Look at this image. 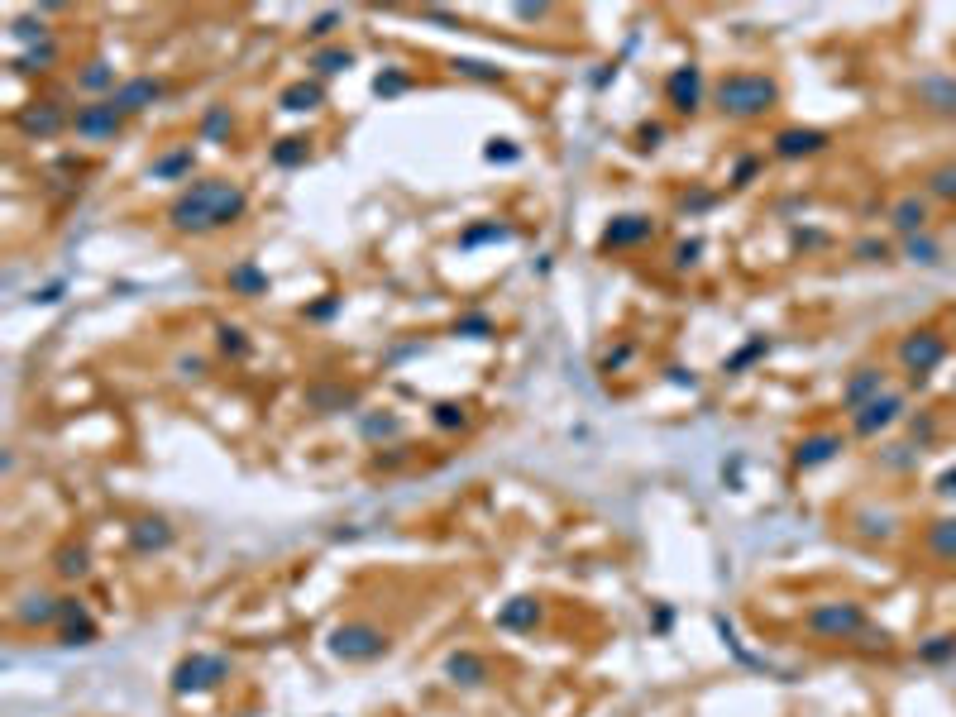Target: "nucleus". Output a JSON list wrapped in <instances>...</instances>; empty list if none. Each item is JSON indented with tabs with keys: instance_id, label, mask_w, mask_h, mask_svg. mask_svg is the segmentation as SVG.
Returning a JSON list of instances; mask_svg holds the SVG:
<instances>
[{
	"instance_id": "a878e982",
	"label": "nucleus",
	"mask_w": 956,
	"mask_h": 717,
	"mask_svg": "<svg viewBox=\"0 0 956 717\" xmlns=\"http://www.w3.org/2000/svg\"><path fill=\"white\" fill-rule=\"evenodd\" d=\"M58 574H63V579H82V574H87V550H82V545H63V550H58Z\"/></svg>"
},
{
	"instance_id": "f3484780",
	"label": "nucleus",
	"mask_w": 956,
	"mask_h": 717,
	"mask_svg": "<svg viewBox=\"0 0 956 717\" xmlns=\"http://www.w3.org/2000/svg\"><path fill=\"white\" fill-rule=\"evenodd\" d=\"M58 622H63V641H67V646H91V641H96V627H91V617H87L82 603H72V598H67Z\"/></svg>"
},
{
	"instance_id": "20e7f679",
	"label": "nucleus",
	"mask_w": 956,
	"mask_h": 717,
	"mask_svg": "<svg viewBox=\"0 0 956 717\" xmlns=\"http://www.w3.org/2000/svg\"><path fill=\"white\" fill-rule=\"evenodd\" d=\"M942 359H947V340H942L933 326L909 330V335H904V345H899V364H904L909 378H928Z\"/></svg>"
},
{
	"instance_id": "412c9836",
	"label": "nucleus",
	"mask_w": 956,
	"mask_h": 717,
	"mask_svg": "<svg viewBox=\"0 0 956 717\" xmlns=\"http://www.w3.org/2000/svg\"><path fill=\"white\" fill-rule=\"evenodd\" d=\"M928 550L937 560H956V517H942V522L928 526Z\"/></svg>"
},
{
	"instance_id": "7ed1b4c3",
	"label": "nucleus",
	"mask_w": 956,
	"mask_h": 717,
	"mask_svg": "<svg viewBox=\"0 0 956 717\" xmlns=\"http://www.w3.org/2000/svg\"><path fill=\"white\" fill-rule=\"evenodd\" d=\"M808 631L813 636H823V641H851V636H861L866 631V612H861V603H818V608L808 612Z\"/></svg>"
},
{
	"instance_id": "f03ea898",
	"label": "nucleus",
	"mask_w": 956,
	"mask_h": 717,
	"mask_svg": "<svg viewBox=\"0 0 956 717\" xmlns=\"http://www.w3.org/2000/svg\"><path fill=\"white\" fill-rule=\"evenodd\" d=\"M717 106L732 120H756V115L780 106V87L765 72H727L717 82Z\"/></svg>"
},
{
	"instance_id": "4be33fe9",
	"label": "nucleus",
	"mask_w": 956,
	"mask_h": 717,
	"mask_svg": "<svg viewBox=\"0 0 956 717\" xmlns=\"http://www.w3.org/2000/svg\"><path fill=\"white\" fill-rule=\"evenodd\" d=\"M173 541V531H168V522H139L134 526V550H163V545Z\"/></svg>"
},
{
	"instance_id": "1a4fd4ad",
	"label": "nucleus",
	"mask_w": 956,
	"mask_h": 717,
	"mask_svg": "<svg viewBox=\"0 0 956 717\" xmlns=\"http://www.w3.org/2000/svg\"><path fill=\"white\" fill-rule=\"evenodd\" d=\"M880 392H885V369H856L847 378V388H842V407L856 412V407H866L870 397H880Z\"/></svg>"
},
{
	"instance_id": "f257e3e1",
	"label": "nucleus",
	"mask_w": 956,
	"mask_h": 717,
	"mask_svg": "<svg viewBox=\"0 0 956 717\" xmlns=\"http://www.w3.org/2000/svg\"><path fill=\"white\" fill-rule=\"evenodd\" d=\"M244 206H249L244 187L211 177V182H192V187H187V192L168 206V225L182 230V235H206V230H225V225H235V220L244 216Z\"/></svg>"
},
{
	"instance_id": "5701e85b",
	"label": "nucleus",
	"mask_w": 956,
	"mask_h": 717,
	"mask_svg": "<svg viewBox=\"0 0 956 717\" xmlns=\"http://www.w3.org/2000/svg\"><path fill=\"white\" fill-rule=\"evenodd\" d=\"M321 106V82H292L283 91V110H311Z\"/></svg>"
},
{
	"instance_id": "c756f323",
	"label": "nucleus",
	"mask_w": 956,
	"mask_h": 717,
	"mask_svg": "<svg viewBox=\"0 0 956 717\" xmlns=\"http://www.w3.org/2000/svg\"><path fill=\"white\" fill-rule=\"evenodd\" d=\"M302 158H306V144H302V139H283V144L273 149V163H283V168L302 163Z\"/></svg>"
},
{
	"instance_id": "f8f14e48",
	"label": "nucleus",
	"mask_w": 956,
	"mask_h": 717,
	"mask_svg": "<svg viewBox=\"0 0 956 717\" xmlns=\"http://www.w3.org/2000/svg\"><path fill=\"white\" fill-rule=\"evenodd\" d=\"M67 125L63 106H53V101H39V106L20 110V130L24 134H39V139H48V134H58Z\"/></svg>"
},
{
	"instance_id": "ddd939ff",
	"label": "nucleus",
	"mask_w": 956,
	"mask_h": 717,
	"mask_svg": "<svg viewBox=\"0 0 956 717\" xmlns=\"http://www.w3.org/2000/svg\"><path fill=\"white\" fill-rule=\"evenodd\" d=\"M827 149V134L823 130H780L775 134V153L780 158H808V153Z\"/></svg>"
},
{
	"instance_id": "6ab92c4d",
	"label": "nucleus",
	"mask_w": 956,
	"mask_h": 717,
	"mask_svg": "<svg viewBox=\"0 0 956 717\" xmlns=\"http://www.w3.org/2000/svg\"><path fill=\"white\" fill-rule=\"evenodd\" d=\"M445 674H450L455 684H469V689H474V684H483V679H488V660H483V655H474V651H455L450 660H445Z\"/></svg>"
},
{
	"instance_id": "2f4dec72",
	"label": "nucleus",
	"mask_w": 956,
	"mask_h": 717,
	"mask_svg": "<svg viewBox=\"0 0 956 717\" xmlns=\"http://www.w3.org/2000/svg\"><path fill=\"white\" fill-rule=\"evenodd\" d=\"M909 259H913V263H937V244H933V239H918V235H913V239H909Z\"/></svg>"
},
{
	"instance_id": "72a5a7b5",
	"label": "nucleus",
	"mask_w": 956,
	"mask_h": 717,
	"mask_svg": "<svg viewBox=\"0 0 956 717\" xmlns=\"http://www.w3.org/2000/svg\"><path fill=\"white\" fill-rule=\"evenodd\" d=\"M364 431H369V435H397V416H369V421H364Z\"/></svg>"
},
{
	"instance_id": "58836bf2",
	"label": "nucleus",
	"mask_w": 956,
	"mask_h": 717,
	"mask_svg": "<svg viewBox=\"0 0 956 717\" xmlns=\"http://www.w3.org/2000/svg\"><path fill=\"white\" fill-rule=\"evenodd\" d=\"M459 72H469V77H498L493 67H483V63H459Z\"/></svg>"
},
{
	"instance_id": "b1692460",
	"label": "nucleus",
	"mask_w": 956,
	"mask_h": 717,
	"mask_svg": "<svg viewBox=\"0 0 956 717\" xmlns=\"http://www.w3.org/2000/svg\"><path fill=\"white\" fill-rule=\"evenodd\" d=\"M230 287H235V292H244V297H259L263 287H268V278H263L254 263H239V268H230Z\"/></svg>"
},
{
	"instance_id": "473e14b6",
	"label": "nucleus",
	"mask_w": 956,
	"mask_h": 717,
	"mask_svg": "<svg viewBox=\"0 0 956 717\" xmlns=\"http://www.w3.org/2000/svg\"><path fill=\"white\" fill-rule=\"evenodd\" d=\"M856 254H861V259H870V263H875V259H890V244H885V239H861V244H856Z\"/></svg>"
},
{
	"instance_id": "9b49d317",
	"label": "nucleus",
	"mask_w": 956,
	"mask_h": 717,
	"mask_svg": "<svg viewBox=\"0 0 956 717\" xmlns=\"http://www.w3.org/2000/svg\"><path fill=\"white\" fill-rule=\"evenodd\" d=\"M665 91H670V106L674 110H698V96H703V77H698V67H679V72H670V82H665Z\"/></svg>"
},
{
	"instance_id": "cd10ccee",
	"label": "nucleus",
	"mask_w": 956,
	"mask_h": 717,
	"mask_svg": "<svg viewBox=\"0 0 956 717\" xmlns=\"http://www.w3.org/2000/svg\"><path fill=\"white\" fill-rule=\"evenodd\" d=\"M928 192L942 196V201H952L956 196V168H937V173L928 177Z\"/></svg>"
},
{
	"instance_id": "f704fd0d",
	"label": "nucleus",
	"mask_w": 956,
	"mask_h": 717,
	"mask_svg": "<svg viewBox=\"0 0 956 717\" xmlns=\"http://www.w3.org/2000/svg\"><path fill=\"white\" fill-rule=\"evenodd\" d=\"M220 345H225V349H235V354H244V340H239V330H235V326H220Z\"/></svg>"
},
{
	"instance_id": "9d476101",
	"label": "nucleus",
	"mask_w": 956,
	"mask_h": 717,
	"mask_svg": "<svg viewBox=\"0 0 956 717\" xmlns=\"http://www.w3.org/2000/svg\"><path fill=\"white\" fill-rule=\"evenodd\" d=\"M163 96V82H153V77H134V82H125V87H115L110 91V101L125 110V115H134V110H144V106H153Z\"/></svg>"
},
{
	"instance_id": "e433bc0d",
	"label": "nucleus",
	"mask_w": 956,
	"mask_h": 717,
	"mask_svg": "<svg viewBox=\"0 0 956 717\" xmlns=\"http://www.w3.org/2000/svg\"><path fill=\"white\" fill-rule=\"evenodd\" d=\"M937 493H942V498H956V469H947V474L937 478Z\"/></svg>"
},
{
	"instance_id": "2eb2a0df",
	"label": "nucleus",
	"mask_w": 956,
	"mask_h": 717,
	"mask_svg": "<svg viewBox=\"0 0 956 717\" xmlns=\"http://www.w3.org/2000/svg\"><path fill=\"white\" fill-rule=\"evenodd\" d=\"M58 617H63V603L48 598V593H29L20 608H15V622H24V627H48V622H58Z\"/></svg>"
},
{
	"instance_id": "c9c22d12",
	"label": "nucleus",
	"mask_w": 956,
	"mask_h": 717,
	"mask_svg": "<svg viewBox=\"0 0 956 717\" xmlns=\"http://www.w3.org/2000/svg\"><path fill=\"white\" fill-rule=\"evenodd\" d=\"M435 421H440V426H459L464 412H459V407H435Z\"/></svg>"
},
{
	"instance_id": "4c0bfd02",
	"label": "nucleus",
	"mask_w": 956,
	"mask_h": 717,
	"mask_svg": "<svg viewBox=\"0 0 956 717\" xmlns=\"http://www.w3.org/2000/svg\"><path fill=\"white\" fill-rule=\"evenodd\" d=\"M407 82L402 77H378V96H392V91H402Z\"/></svg>"
},
{
	"instance_id": "6e6552de",
	"label": "nucleus",
	"mask_w": 956,
	"mask_h": 717,
	"mask_svg": "<svg viewBox=\"0 0 956 717\" xmlns=\"http://www.w3.org/2000/svg\"><path fill=\"white\" fill-rule=\"evenodd\" d=\"M120 120H125V110L106 96V101H96V106L77 110V115H72V130L82 134V139H110V134L120 130Z\"/></svg>"
},
{
	"instance_id": "a211bd4d",
	"label": "nucleus",
	"mask_w": 956,
	"mask_h": 717,
	"mask_svg": "<svg viewBox=\"0 0 956 717\" xmlns=\"http://www.w3.org/2000/svg\"><path fill=\"white\" fill-rule=\"evenodd\" d=\"M651 220L646 216H622V220H612L608 225V235H603V244L608 249H627V244H641V239H651Z\"/></svg>"
},
{
	"instance_id": "c85d7f7f",
	"label": "nucleus",
	"mask_w": 956,
	"mask_h": 717,
	"mask_svg": "<svg viewBox=\"0 0 956 717\" xmlns=\"http://www.w3.org/2000/svg\"><path fill=\"white\" fill-rule=\"evenodd\" d=\"M923 660H933V665H942V660H952L956 655V636H933V646H923Z\"/></svg>"
},
{
	"instance_id": "39448f33",
	"label": "nucleus",
	"mask_w": 956,
	"mask_h": 717,
	"mask_svg": "<svg viewBox=\"0 0 956 717\" xmlns=\"http://www.w3.org/2000/svg\"><path fill=\"white\" fill-rule=\"evenodd\" d=\"M330 651L340 660H373V655L388 651V636L373 622H345V627L330 631Z\"/></svg>"
},
{
	"instance_id": "7c9ffc66",
	"label": "nucleus",
	"mask_w": 956,
	"mask_h": 717,
	"mask_svg": "<svg viewBox=\"0 0 956 717\" xmlns=\"http://www.w3.org/2000/svg\"><path fill=\"white\" fill-rule=\"evenodd\" d=\"M110 82H115V72H110L106 63H91L87 72H82V87L87 91H101V87H110Z\"/></svg>"
},
{
	"instance_id": "4468645a",
	"label": "nucleus",
	"mask_w": 956,
	"mask_h": 717,
	"mask_svg": "<svg viewBox=\"0 0 956 717\" xmlns=\"http://www.w3.org/2000/svg\"><path fill=\"white\" fill-rule=\"evenodd\" d=\"M842 450V435L832 431H818L808 435V440H799V450H794V459H799V469H818V464H827V459Z\"/></svg>"
},
{
	"instance_id": "aec40b11",
	"label": "nucleus",
	"mask_w": 956,
	"mask_h": 717,
	"mask_svg": "<svg viewBox=\"0 0 956 717\" xmlns=\"http://www.w3.org/2000/svg\"><path fill=\"white\" fill-rule=\"evenodd\" d=\"M536 617H541V608H536L531 598H517V603H507V608L498 612V627L502 631H526V627H536Z\"/></svg>"
},
{
	"instance_id": "ea45409f",
	"label": "nucleus",
	"mask_w": 956,
	"mask_h": 717,
	"mask_svg": "<svg viewBox=\"0 0 956 717\" xmlns=\"http://www.w3.org/2000/svg\"><path fill=\"white\" fill-rule=\"evenodd\" d=\"M335 20H340V15H326V20H316V29H311V34H330V29H335Z\"/></svg>"
},
{
	"instance_id": "dca6fc26",
	"label": "nucleus",
	"mask_w": 956,
	"mask_h": 717,
	"mask_svg": "<svg viewBox=\"0 0 956 717\" xmlns=\"http://www.w3.org/2000/svg\"><path fill=\"white\" fill-rule=\"evenodd\" d=\"M890 220H894V230H899V235L913 239L923 225H928V201H923V196H899V201H894V211H890Z\"/></svg>"
},
{
	"instance_id": "0eeeda50",
	"label": "nucleus",
	"mask_w": 956,
	"mask_h": 717,
	"mask_svg": "<svg viewBox=\"0 0 956 717\" xmlns=\"http://www.w3.org/2000/svg\"><path fill=\"white\" fill-rule=\"evenodd\" d=\"M899 412H904V397H899V392H880V397H870L866 407L851 412V431L870 440V435L890 431L894 421H899Z\"/></svg>"
},
{
	"instance_id": "423d86ee",
	"label": "nucleus",
	"mask_w": 956,
	"mask_h": 717,
	"mask_svg": "<svg viewBox=\"0 0 956 717\" xmlns=\"http://www.w3.org/2000/svg\"><path fill=\"white\" fill-rule=\"evenodd\" d=\"M220 679H230V665L220 655H187L173 670V689L177 694H192V689H216Z\"/></svg>"
},
{
	"instance_id": "393cba45",
	"label": "nucleus",
	"mask_w": 956,
	"mask_h": 717,
	"mask_svg": "<svg viewBox=\"0 0 956 717\" xmlns=\"http://www.w3.org/2000/svg\"><path fill=\"white\" fill-rule=\"evenodd\" d=\"M349 63H354V53H349V48H321V53L311 58V67H316L321 77H335V72H345Z\"/></svg>"
},
{
	"instance_id": "bb28decb",
	"label": "nucleus",
	"mask_w": 956,
	"mask_h": 717,
	"mask_svg": "<svg viewBox=\"0 0 956 717\" xmlns=\"http://www.w3.org/2000/svg\"><path fill=\"white\" fill-rule=\"evenodd\" d=\"M187 168H192V149L168 153V158H158V163H153V173H158V177H177V173H187Z\"/></svg>"
}]
</instances>
